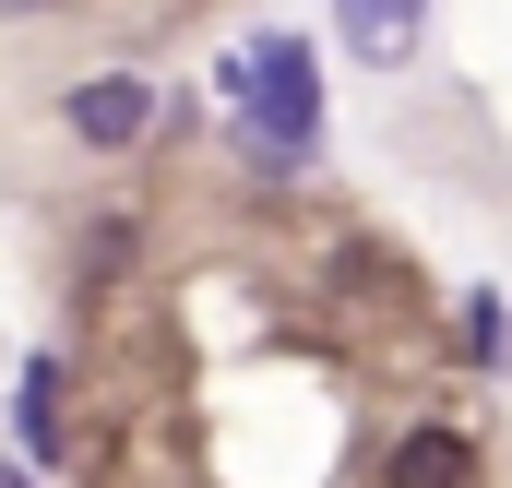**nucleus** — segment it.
Masks as SVG:
<instances>
[{"instance_id":"obj_1","label":"nucleus","mask_w":512,"mask_h":488,"mask_svg":"<svg viewBox=\"0 0 512 488\" xmlns=\"http://www.w3.org/2000/svg\"><path fill=\"white\" fill-rule=\"evenodd\" d=\"M227 96H239V131H251L262 167H298L322 143V84H310V36H251L227 60Z\"/></svg>"},{"instance_id":"obj_2","label":"nucleus","mask_w":512,"mask_h":488,"mask_svg":"<svg viewBox=\"0 0 512 488\" xmlns=\"http://www.w3.org/2000/svg\"><path fill=\"white\" fill-rule=\"evenodd\" d=\"M72 143H96V155H131L143 131H155V84L143 72H96V84H72Z\"/></svg>"},{"instance_id":"obj_3","label":"nucleus","mask_w":512,"mask_h":488,"mask_svg":"<svg viewBox=\"0 0 512 488\" xmlns=\"http://www.w3.org/2000/svg\"><path fill=\"white\" fill-rule=\"evenodd\" d=\"M334 36H346L370 72H405L417 36H429V0H334Z\"/></svg>"},{"instance_id":"obj_4","label":"nucleus","mask_w":512,"mask_h":488,"mask_svg":"<svg viewBox=\"0 0 512 488\" xmlns=\"http://www.w3.org/2000/svg\"><path fill=\"white\" fill-rule=\"evenodd\" d=\"M382 488H477V441H465V429H405Z\"/></svg>"},{"instance_id":"obj_5","label":"nucleus","mask_w":512,"mask_h":488,"mask_svg":"<svg viewBox=\"0 0 512 488\" xmlns=\"http://www.w3.org/2000/svg\"><path fill=\"white\" fill-rule=\"evenodd\" d=\"M12 441H24V465H60V358L12 381Z\"/></svg>"},{"instance_id":"obj_6","label":"nucleus","mask_w":512,"mask_h":488,"mask_svg":"<svg viewBox=\"0 0 512 488\" xmlns=\"http://www.w3.org/2000/svg\"><path fill=\"white\" fill-rule=\"evenodd\" d=\"M0 488H36V465H0Z\"/></svg>"},{"instance_id":"obj_7","label":"nucleus","mask_w":512,"mask_h":488,"mask_svg":"<svg viewBox=\"0 0 512 488\" xmlns=\"http://www.w3.org/2000/svg\"><path fill=\"white\" fill-rule=\"evenodd\" d=\"M0 12H48V0H0Z\"/></svg>"}]
</instances>
